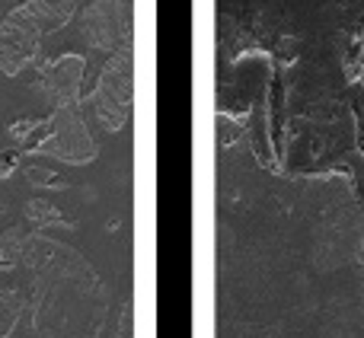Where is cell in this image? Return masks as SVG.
<instances>
[{
  "instance_id": "obj_13",
  "label": "cell",
  "mask_w": 364,
  "mask_h": 338,
  "mask_svg": "<svg viewBox=\"0 0 364 338\" xmlns=\"http://www.w3.org/2000/svg\"><path fill=\"white\" fill-rule=\"evenodd\" d=\"M119 338H132V310H122V326H119Z\"/></svg>"
},
{
  "instance_id": "obj_5",
  "label": "cell",
  "mask_w": 364,
  "mask_h": 338,
  "mask_svg": "<svg viewBox=\"0 0 364 338\" xmlns=\"http://www.w3.org/2000/svg\"><path fill=\"white\" fill-rule=\"evenodd\" d=\"M42 38L45 36L19 10L4 13L0 16V74L16 77L38 55Z\"/></svg>"
},
{
  "instance_id": "obj_3",
  "label": "cell",
  "mask_w": 364,
  "mask_h": 338,
  "mask_svg": "<svg viewBox=\"0 0 364 338\" xmlns=\"http://www.w3.org/2000/svg\"><path fill=\"white\" fill-rule=\"evenodd\" d=\"M32 151L55 157L68 166H87L96 160L100 147H96V138L90 131L87 119L80 115V106H64L55 109V115L45 125V134L32 144Z\"/></svg>"
},
{
  "instance_id": "obj_1",
  "label": "cell",
  "mask_w": 364,
  "mask_h": 338,
  "mask_svg": "<svg viewBox=\"0 0 364 338\" xmlns=\"http://www.w3.org/2000/svg\"><path fill=\"white\" fill-rule=\"evenodd\" d=\"M29 271L32 338H100L109 316V294L87 256L51 233H29L23 252Z\"/></svg>"
},
{
  "instance_id": "obj_4",
  "label": "cell",
  "mask_w": 364,
  "mask_h": 338,
  "mask_svg": "<svg viewBox=\"0 0 364 338\" xmlns=\"http://www.w3.org/2000/svg\"><path fill=\"white\" fill-rule=\"evenodd\" d=\"M80 36L96 51H119L132 42V4L128 0H93L80 13Z\"/></svg>"
},
{
  "instance_id": "obj_10",
  "label": "cell",
  "mask_w": 364,
  "mask_h": 338,
  "mask_svg": "<svg viewBox=\"0 0 364 338\" xmlns=\"http://www.w3.org/2000/svg\"><path fill=\"white\" fill-rule=\"evenodd\" d=\"M26 310V297L10 284H0V338H10Z\"/></svg>"
},
{
  "instance_id": "obj_6",
  "label": "cell",
  "mask_w": 364,
  "mask_h": 338,
  "mask_svg": "<svg viewBox=\"0 0 364 338\" xmlns=\"http://www.w3.org/2000/svg\"><path fill=\"white\" fill-rule=\"evenodd\" d=\"M83 74H87V58L83 55H61L51 61L38 77V93L55 109L77 106L83 93Z\"/></svg>"
},
{
  "instance_id": "obj_11",
  "label": "cell",
  "mask_w": 364,
  "mask_h": 338,
  "mask_svg": "<svg viewBox=\"0 0 364 338\" xmlns=\"http://www.w3.org/2000/svg\"><path fill=\"white\" fill-rule=\"evenodd\" d=\"M26 239H29V233H23L19 227L0 233V271H13L16 265H23Z\"/></svg>"
},
{
  "instance_id": "obj_2",
  "label": "cell",
  "mask_w": 364,
  "mask_h": 338,
  "mask_svg": "<svg viewBox=\"0 0 364 338\" xmlns=\"http://www.w3.org/2000/svg\"><path fill=\"white\" fill-rule=\"evenodd\" d=\"M132 99H134V61H132V45L128 48L112 51L106 61L96 89L90 96L93 112L106 131H122L132 115Z\"/></svg>"
},
{
  "instance_id": "obj_8",
  "label": "cell",
  "mask_w": 364,
  "mask_h": 338,
  "mask_svg": "<svg viewBox=\"0 0 364 338\" xmlns=\"http://www.w3.org/2000/svg\"><path fill=\"white\" fill-rule=\"evenodd\" d=\"M32 26H36L42 36L55 32L58 26H64L74 13V0H26V4L16 6Z\"/></svg>"
},
{
  "instance_id": "obj_12",
  "label": "cell",
  "mask_w": 364,
  "mask_h": 338,
  "mask_svg": "<svg viewBox=\"0 0 364 338\" xmlns=\"http://www.w3.org/2000/svg\"><path fill=\"white\" fill-rule=\"evenodd\" d=\"M29 182L32 185H51V188H64L68 182L58 173H48V169H29Z\"/></svg>"
},
{
  "instance_id": "obj_7",
  "label": "cell",
  "mask_w": 364,
  "mask_h": 338,
  "mask_svg": "<svg viewBox=\"0 0 364 338\" xmlns=\"http://www.w3.org/2000/svg\"><path fill=\"white\" fill-rule=\"evenodd\" d=\"M355 246H358V230L352 227V214H339L316 236V265L320 268H336V265L348 262Z\"/></svg>"
},
{
  "instance_id": "obj_9",
  "label": "cell",
  "mask_w": 364,
  "mask_h": 338,
  "mask_svg": "<svg viewBox=\"0 0 364 338\" xmlns=\"http://www.w3.org/2000/svg\"><path fill=\"white\" fill-rule=\"evenodd\" d=\"M23 214H26V220L36 227V233H48V230H55V227H68L70 230V220L45 198H29L23 205Z\"/></svg>"
}]
</instances>
